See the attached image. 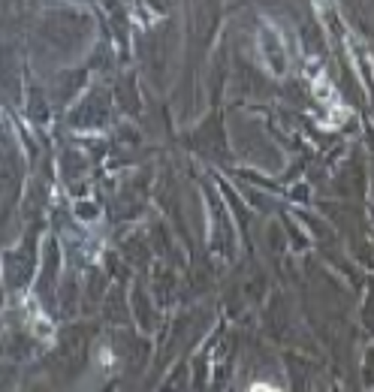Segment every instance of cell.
<instances>
[{
	"instance_id": "obj_1",
	"label": "cell",
	"mask_w": 374,
	"mask_h": 392,
	"mask_svg": "<svg viewBox=\"0 0 374 392\" xmlns=\"http://www.w3.org/2000/svg\"><path fill=\"white\" fill-rule=\"evenodd\" d=\"M248 392H281V389L272 386V384H263V380H256V384H254Z\"/></svg>"
}]
</instances>
